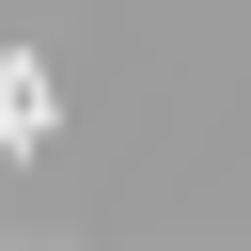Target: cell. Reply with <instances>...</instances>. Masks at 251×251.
I'll use <instances>...</instances> for the list:
<instances>
[{
	"label": "cell",
	"instance_id": "1",
	"mask_svg": "<svg viewBox=\"0 0 251 251\" xmlns=\"http://www.w3.org/2000/svg\"><path fill=\"white\" fill-rule=\"evenodd\" d=\"M63 141V94H47V47H0V157H47Z\"/></svg>",
	"mask_w": 251,
	"mask_h": 251
}]
</instances>
